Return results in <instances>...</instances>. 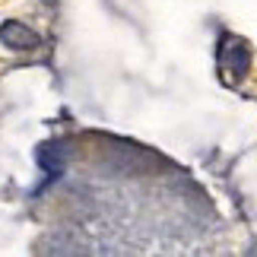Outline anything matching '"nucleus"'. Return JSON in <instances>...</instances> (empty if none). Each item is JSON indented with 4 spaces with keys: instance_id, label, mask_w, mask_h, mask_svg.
Returning <instances> with one entry per match:
<instances>
[{
    "instance_id": "f257e3e1",
    "label": "nucleus",
    "mask_w": 257,
    "mask_h": 257,
    "mask_svg": "<svg viewBox=\"0 0 257 257\" xmlns=\"http://www.w3.org/2000/svg\"><path fill=\"white\" fill-rule=\"evenodd\" d=\"M251 70V45L235 32H222L219 45H216V73H219L222 86H241V80Z\"/></svg>"
},
{
    "instance_id": "f03ea898",
    "label": "nucleus",
    "mask_w": 257,
    "mask_h": 257,
    "mask_svg": "<svg viewBox=\"0 0 257 257\" xmlns=\"http://www.w3.org/2000/svg\"><path fill=\"white\" fill-rule=\"evenodd\" d=\"M0 45H7L10 51H35L42 45V35L19 19H4L0 23Z\"/></svg>"
},
{
    "instance_id": "7ed1b4c3",
    "label": "nucleus",
    "mask_w": 257,
    "mask_h": 257,
    "mask_svg": "<svg viewBox=\"0 0 257 257\" xmlns=\"http://www.w3.org/2000/svg\"><path fill=\"white\" fill-rule=\"evenodd\" d=\"M67 153L70 150H67L64 143H38L35 146V162H38V169L48 175V181H54V178L64 172Z\"/></svg>"
}]
</instances>
